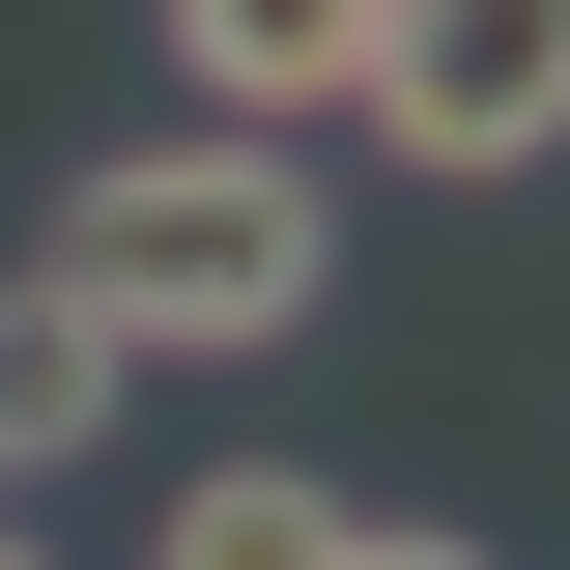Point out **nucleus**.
Returning <instances> with one entry per match:
<instances>
[{"instance_id":"6","label":"nucleus","mask_w":570,"mask_h":570,"mask_svg":"<svg viewBox=\"0 0 570 570\" xmlns=\"http://www.w3.org/2000/svg\"><path fill=\"white\" fill-rule=\"evenodd\" d=\"M343 570H513V542H428V513H343Z\"/></svg>"},{"instance_id":"1","label":"nucleus","mask_w":570,"mask_h":570,"mask_svg":"<svg viewBox=\"0 0 570 570\" xmlns=\"http://www.w3.org/2000/svg\"><path fill=\"white\" fill-rule=\"evenodd\" d=\"M58 285L115 314L142 371H200V343H314V285H343V200H314V142L171 115V142H115V171H58Z\"/></svg>"},{"instance_id":"5","label":"nucleus","mask_w":570,"mask_h":570,"mask_svg":"<svg viewBox=\"0 0 570 570\" xmlns=\"http://www.w3.org/2000/svg\"><path fill=\"white\" fill-rule=\"evenodd\" d=\"M142 570H343V485H314V456H200Z\"/></svg>"},{"instance_id":"4","label":"nucleus","mask_w":570,"mask_h":570,"mask_svg":"<svg viewBox=\"0 0 570 570\" xmlns=\"http://www.w3.org/2000/svg\"><path fill=\"white\" fill-rule=\"evenodd\" d=\"M171 86L257 115V142H314V115L371 86V0H171Z\"/></svg>"},{"instance_id":"3","label":"nucleus","mask_w":570,"mask_h":570,"mask_svg":"<svg viewBox=\"0 0 570 570\" xmlns=\"http://www.w3.org/2000/svg\"><path fill=\"white\" fill-rule=\"evenodd\" d=\"M115 428H142V343H115V314H86L58 257H29V285H0V456L58 485V456H115Z\"/></svg>"},{"instance_id":"7","label":"nucleus","mask_w":570,"mask_h":570,"mask_svg":"<svg viewBox=\"0 0 570 570\" xmlns=\"http://www.w3.org/2000/svg\"><path fill=\"white\" fill-rule=\"evenodd\" d=\"M0 570H58V542H29V513H0Z\"/></svg>"},{"instance_id":"8","label":"nucleus","mask_w":570,"mask_h":570,"mask_svg":"<svg viewBox=\"0 0 570 570\" xmlns=\"http://www.w3.org/2000/svg\"><path fill=\"white\" fill-rule=\"evenodd\" d=\"M0 513H29V456H0Z\"/></svg>"},{"instance_id":"2","label":"nucleus","mask_w":570,"mask_h":570,"mask_svg":"<svg viewBox=\"0 0 570 570\" xmlns=\"http://www.w3.org/2000/svg\"><path fill=\"white\" fill-rule=\"evenodd\" d=\"M400 171H456V200H513L570 142V0H371V86H343Z\"/></svg>"}]
</instances>
